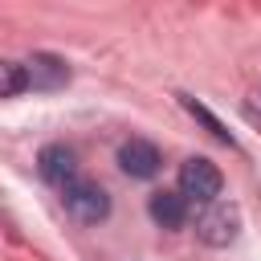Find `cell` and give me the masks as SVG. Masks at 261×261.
Wrapping results in <instances>:
<instances>
[{
    "label": "cell",
    "instance_id": "obj_1",
    "mask_svg": "<svg viewBox=\"0 0 261 261\" xmlns=\"http://www.w3.org/2000/svg\"><path fill=\"white\" fill-rule=\"evenodd\" d=\"M220 188H224V175H220V167H216L212 159H204V155L184 159V167H179V192H184L188 200L212 204V200L220 196Z\"/></svg>",
    "mask_w": 261,
    "mask_h": 261
},
{
    "label": "cell",
    "instance_id": "obj_2",
    "mask_svg": "<svg viewBox=\"0 0 261 261\" xmlns=\"http://www.w3.org/2000/svg\"><path fill=\"white\" fill-rule=\"evenodd\" d=\"M65 212L77 224H102L110 216V196H106V188H98L90 179H73L65 188Z\"/></svg>",
    "mask_w": 261,
    "mask_h": 261
},
{
    "label": "cell",
    "instance_id": "obj_3",
    "mask_svg": "<svg viewBox=\"0 0 261 261\" xmlns=\"http://www.w3.org/2000/svg\"><path fill=\"white\" fill-rule=\"evenodd\" d=\"M237 228H241V212H237L232 204H216V200H212V208H208V212L200 216V224H196L200 241L212 245V249L232 245V241H237Z\"/></svg>",
    "mask_w": 261,
    "mask_h": 261
},
{
    "label": "cell",
    "instance_id": "obj_4",
    "mask_svg": "<svg viewBox=\"0 0 261 261\" xmlns=\"http://www.w3.org/2000/svg\"><path fill=\"white\" fill-rule=\"evenodd\" d=\"M118 167H122L130 179H151V175H159L163 155H159V147H155L151 139H126V143L118 147Z\"/></svg>",
    "mask_w": 261,
    "mask_h": 261
},
{
    "label": "cell",
    "instance_id": "obj_5",
    "mask_svg": "<svg viewBox=\"0 0 261 261\" xmlns=\"http://www.w3.org/2000/svg\"><path fill=\"white\" fill-rule=\"evenodd\" d=\"M37 171H41L45 184H53V188L65 192V188L77 179V155H73L65 143H49V147H41V155H37Z\"/></svg>",
    "mask_w": 261,
    "mask_h": 261
},
{
    "label": "cell",
    "instance_id": "obj_6",
    "mask_svg": "<svg viewBox=\"0 0 261 261\" xmlns=\"http://www.w3.org/2000/svg\"><path fill=\"white\" fill-rule=\"evenodd\" d=\"M24 69H29V90H45L49 94V90L69 86V65L57 53H33L24 61Z\"/></svg>",
    "mask_w": 261,
    "mask_h": 261
},
{
    "label": "cell",
    "instance_id": "obj_7",
    "mask_svg": "<svg viewBox=\"0 0 261 261\" xmlns=\"http://www.w3.org/2000/svg\"><path fill=\"white\" fill-rule=\"evenodd\" d=\"M147 212H151V220L159 224V228H184V220H188V196L175 188H163V192H155L151 196V204H147Z\"/></svg>",
    "mask_w": 261,
    "mask_h": 261
},
{
    "label": "cell",
    "instance_id": "obj_8",
    "mask_svg": "<svg viewBox=\"0 0 261 261\" xmlns=\"http://www.w3.org/2000/svg\"><path fill=\"white\" fill-rule=\"evenodd\" d=\"M0 69H4V98H16L20 90H29V69H24V65L4 61Z\"/></svg>",
    "mask_w": 261,
    "mask_h": 261
},
{
    "label": "cell",
    "instance_id": "obj_9",
    "mask_svg": "<svg viewBox=\"0 0 261 261\" xmlns=\"http://www.w3.org/2000/svg\"><path fill=\"white\" fill-rule=\"evenodd\" d=\"M184 106H188V114H196V118H200V122H204V126H208V130H212V135H216L220 143H232V135H228V130H224V126H220V122H216V118H212V114H208V110H204L200 102L184 98Z\"/></svg>",
    "mask_w": 261,
    "mask_h": 261
}]
</instances>
